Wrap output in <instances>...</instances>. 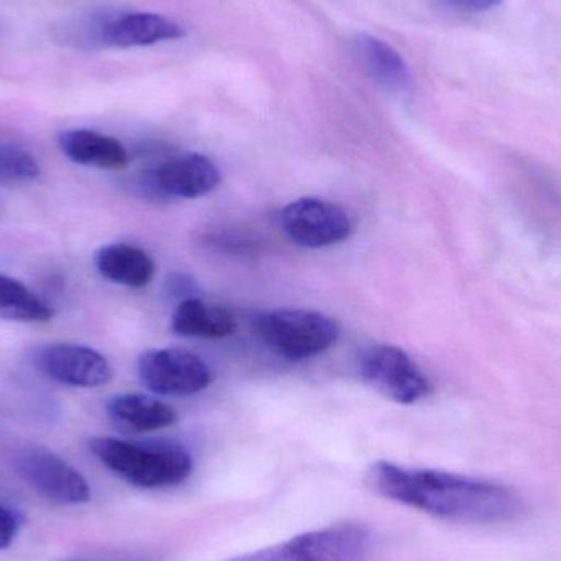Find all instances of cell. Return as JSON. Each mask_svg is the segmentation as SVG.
Masks as SVG:
<instances>
[{"label": "cell", "mask_w": 561, "mask_h": 561, "mask_svg": "<svg viewBox=\"0 0 561 561\" xmlns=\"http://www.w3.org/2000/svg\"><path fill=\"white\" fill-rule=\"evenodd\" d=\"M171 329L183 336L226 339L237 332V319L226 307L196 296L178 304L171 316Z\"/></svg>", "instance_id": "2e32d148"}, {"label": "cell", "mask_w": 561, "mask_h": 561, "mask_svg": "<svg viewBox=\"0 0 561 561\" xmlns=\"http://www.w3.org/2000/svg\"><path fill=\"white\" fill-rule=\"evenodd\" d=\"M220 180L219 168L206 154L183 153L141 171L134 187L144 199L174 203L207 196Z\"/></svg>", "instance_id": "5b68a950"}, {"label": "cell", "mask_w": 561, "mask_h": 561, "mask_svg": "<svg viewBox=\"0 0 561 561\" xmlns=\"http://www.w3.org/2000/svg\"><path fill=\"white\" fill-rule=\"evenodd\" d=\"M138 376L148 391L163 398H191L214 379L204 358L184 348L148 350L138 358Z\"/></svg>", "instance_id": "ba28073f"}, {"label": "cell", "mask_w": 561, "mask_h": 561, "mask_svg": "<svg viewBox=\"0 0 561 561\" xmlns=\"http://www.w3.org/2000/svg\"><path fill=\"white\" fill-rule=\"evenodd\" d=\"M89 447L94 457L115 477L140 490L178 486L194 470L193 455L178 442H131L95 437L89 442Z\"/></svg>", "instance_id": "7a4b0ae2"}, {"label": "cell", "mask_w": 561, "mask_h": 561, "mask_svg": "<svg viewBox=\"0 0 561 561\" xmlns=\"http://www.w3.org/2000/svg\"><path fill=\"white\" fill-rule=\"evenodd\" d=\"M352 51L359 68L379 88L396 94L408 91L411 84L408 62L389 43L382 42L378 36L359 33L353 38Z\"/></svg>", "instance_id": "8fae6325"}, {"label": "cell", "mask_w": 561, "mask_h": 561, "mask_svg": "<svg viewBox=\"0 0 561 561\" xmlns=\"http://www.w3.org/2000/svg\"><path fill=\"white\" fill-rule=\"evenodd\" d=\"M33 368L58 385L92 389L111 382L112 366L102 353L78 343H48L30 355Z\"/></svg>", "instance_id": "9c48e42d"}, {"label": "cell", "mask_w": 561, "mask_h": 561, "mask_svg": "<svg viewBox=\"0 0 561 561\" xmlns=\"http://www.w3.org/2000/svg\"><path fill=\"white\" fill-rule=\"evenodd\" d=\"M42 174V167L32 153L7 141H0V181L30 183Z\"/></svg>", "instance_id": "ac0fdd59"}, {"label": "cell", "mask_w": 561, "mask_h": 561, "mask_svg": "<svg viewBox=\"0 0 561 561\" xmlns=\"http://www.w3.org/2000/svg\"><path fill=\"white\" fill-rule=\"evenodd\" d=\"M15 473L39 496L59 506H81L91 501L88 480L49 448L23 445L13 454Z\"/></svg>", "instance_id": "8992f818"}, {"label": "cell", "mask_w": 561, "mask_h": 561, "mask_svg": "<svg viewBox=\"0 0 561 561\" xmlns=\"http://www.w3.org/2000/svg\"><path fill=\"white\" fill-rule=\"evenodd\" d=\"M280 226L296 245L325 249L345 242L353 232L348 214L329 201L302 197L287 204L280 213Z\"/></svg>", "instance_id": "30bf717a"}, {"label": "cell", "mask_w": 561, "mask_h": 561, "mask_svg": "<svg viewBox=\"0 0 561 561\" xmlns=\"http://www.w3.org/2000/svg\"><path fill=\"white\" fill-rule=\"evenodd\" d=\"M53 309L38 294L10 276L0 275V319L12 322L45 323Z\"/></svg>", "instance_id": "e0dca14e"}, {"label": "cell", "mask_w": 561, "mask_h": 561, "mask_svg": "<svg viewBox=\"0 0 561 561\" xmlns=\"http://www.w3.org/2000/svg\"><path fill=\"white\" fill-rule=\"evenodd\" d=\"M168 294L173 299L186 300L191 297H196L197 286L193 279L184 275H174L173 278L168 279ZM180 300V302H181Z\"/></svg>", "instance_id": "44dd1931"}, {"label": "cell", "mask_w": 561, "mask_h": 561, "mask_svg": "<svg viewBox=\"0 0 561 561\" xmlns=\"http://www.w3.org/2000/svg\"><path fill=\"white\" fill-rule=\"evenodd\" d=\"M58 144L69 160L82 167L115 171L127 167L130 160L127 150L117 138L89 128L62 131L59 134Z\"/></svg>", "instance_id": "5bb4252c"}, {"label": "cell", "mask_w": 561, "mask_h": 561, "mask_svg": "<svg viewBox=\"0 0 561 561\" xmlns=\"http://www.w3.org/2000/svg\"><path fill=\"white\" fill-rule=\"evenodd\" d=\"M256 335L280 358L304 362L327 352L340 336L339 323L317 310L276 309L255 317Z\"/></svg>", "instance_id": "3957f363"}, {"label": "cell", "mask_w": 561, "mask_h": 561, "mask_svg": "<svg viewBox=\"0 0 561 561\" xmlns=\"http://www.w3.org/2000/svg\"><path fill=\"white\" fill-rule=\"evenodd\" d=\"M438 9L454 13H484L497 9L504 0H432Z\"/></svg>", "instance_id": "d6986e66"}, {"label": "cell", "mask_w": 561, "mask_h": 561, "mask_svg": "<svg viewBox=\"0 0 561 561\" xmlns=\"http://www.w3.org/2000/svg\"><path fill=\"white\" fill-rule=\"evenodd\" d=\"M358 373L366 385L399 404H414L431 394V382L399 346H369L359 356Z\"/></svg>", "instance_id": "52a82bcc"}, {"label": "cell", "mask_w": 561, "mask_h": 561, "mask_svg": "<svg viewBox=\"0 0 561 561\" xmlns=\"http://www.w3.org/2000/svg\"><path fill=\"white\" fill-rule=\"evenodd\" d=\"M95 270L102 278L118 286L140 287L151 283L154 262L145 250L128 243H108L101 247L94 256Z\"/></svg>", "instance_id": "9a60e30c"}, {"label": "cell", "mask_w": 561, "mask_h": 561, "mask_svg": "<svg viewBox=\"0 0 561 561\" xmlns=\"http://www.w3.org/2000/svg\"><path fill=\"white\" fill-rule=\"evenodd\" d=\"M20 523L22 520H20L15 511L0 504V550L12 546L20 530Z\"/></svg>", "instance_id": "ffe728a7"}, {"label": "cell", "mask_w": 561, "mask_h": 561, "mask_svg": "<svg viewBox=\"0 0 561 561\" xmlns=\"http://www.w3.org/2000/svg\"><path fill=\"white\" fill-rule=\"evenodd\" d=\"M184 30L173 20L157 13H125L105 23L99 33L102 43L115 48L150 46L181 38Z\"/></svg>", "instance_id": "7c38bea8"}, {"label": "cell", "mask_w": 561, "mask_h": 561, "mask_svg": "<svg viewBox=\"0 0 561 561\" xmlns=\"http://www.w3.org/2000/svg\"><path fill=\"white\" fill-rule=\"evenodd\" d=\"M105 411L112 424L127 434L161 431L171 427L178 421L176 411L170 404L137 392L112 396Z\"/></svg>", "instance_id": "4fadbf2b"}, {"label": "cell", "mask_w": 561, "mask_h": 561, "mask_svg": "<svg viewBox=\"0 0 561 561\" xmlns=\"http://www.w3.org/2000/svg\"><path fill=\"white\" fill-rule=\"evenodd\" d=\"M368 481L379 496L448 523H511L526 513L517 491L481 478L381 460L373 465Z\"/></svg>", "instance_id": "6da1fadb"}, {"label": "cell", "mask_w": 561, "mask_h": 561, "mask_svg": "<svg viewBox=\"0 0 561 561\" xmlns=\"http://www.w3.org/2000/svg\"><path fill=\"white\" fill-rule=\"evenodd\" d=\"M369 552L371 533L368 527L340 523L229 561H366Z\"/></svg>", "instance_id": "277c9868"}]
</instances>
